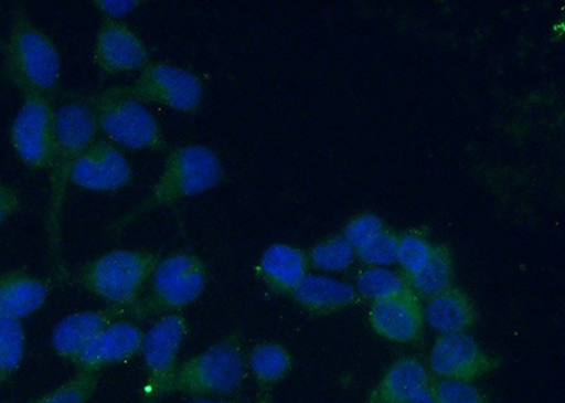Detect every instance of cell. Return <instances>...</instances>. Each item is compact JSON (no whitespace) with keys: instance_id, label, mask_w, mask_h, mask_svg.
Returning <instances> with one entry per match:
<instances>
[{"instance_id":"24","label":"cell","mask_w":565,"mask_h":403,"mask_svg":"<svg viewBox=\"0 0 565 403\" xmlns=\"http://www.w3.org/2000/svg\"><path fill=\"white\" fill-rule=\"evenodd\" d=\"M26 354V332L22 321L0 315V388L22 365Z\"/></svg>"},{"instance_id":"21","label":"cell","mask_w":565,"mask_h":403,"mask_svg":"<svg viewBox=\"0 0 565 403\" xmlns=\"http://www.w3.org/2000/svg\"><path fill=\"white\" fill-rule=\"evenodd\" d=\"M297 304L315 315H331L356 304V289L327 276L307 275L291 294Z\"/></svg>"},{"instance_id":"1","label":"cell","mask_w":565,"mask_h":403,"mask_svg":"<svg viewBox=\"0 0 565 403\" xmlns=\"http://www.w3.org/2000/svg\"><path fill=\"white\" fill-rule=\"evenodd\" d=\"M222 180L224 166L214 150L203 145L180 146L169 153L159 179L151 185L149 193L134 209L116 220L110 230L120 233L136 220L156 210L214 190Z\"/></svg>"},{"instance_id":"14","label":"cell","mask_w":565,"mask_h":403,"mask_svg":"<svg viewBox=\"0 0 565 403\" xmlns=\"http://www.w3.org/2000/svg\"><path fill=\"white\" fill-rule=\"evenodd\" d=\"M372 330L388 341L415 344L423 339L424 311L416 291L407 289L387 299L373 301Z\"/></svg>"},{"instance_id":"8","label":"cell","mask_w":565,"mask_h":403,"mask_svg":"<svg viewBox=\"0 0 565 403\" xmlns=\"http://www.w3.org/2000/svg\"><path fill=\"white\" fill-rule=\"evenodd\" d=\"M189 336V322L181 311L161 316L145 332L140 354L143 356L146 382L143 400L153 403L171 394L181 346Z\"/></svg>"},{"instance_id":"12","label":"cell","mask_w":565,"mask_h":403,"mask_svg":"<svg viewBox=\"0 0 565 403\" xmlns=\"http://www.w3.org/2000/svg\"><path fill=\"white\" fill-rule=\"evenodd\" d=\"M132 180V165L119 146L109 140H94L75 161L71 184L108 193L126 188Z\"/></svg>"},{"instance_id":"23","label":"cell","mask_w":565,"mask_h":403,"mask_svg":"<svg viewBox=\"0 0 565 403\" xmlns=\"http://www.w3.org/2000/svg\"><path fill=\"white\" fill-rule=\"evenodd\" d=\"M454 278V264L450 251L443 245H434L426 266L408 279V286L418 295L433 297L450 289Z\"/></svg>"},{"instance_id":"20","label":"cell","mask_w":565,"mask_h":403,"mask_svg":"<svg viewBox=\"0 0 565 403\" xmlns=\"http://www.w3.org/2000/svg\"><path fill=\"white\" fill-rule=\"evenodd\" d=\"M424 320L440 336L461 335L477 325L478 311L467 294L451 286L430 297Z\"/></svg>"},{"instance_id":"18","label":"cell","mask_w":565,"mask_h":403,"mask_svg":"<svg viewBox=\"0 0 565 403\" xmlns=\"http://www.w3.org/2000/svg\"><path fill=\"white\" fill-rule=\"evenodd\" d=\"M49 296L47 282L26 271H12L0 276V315L22 321L38 314Z\"/></svg>"},{"instance_id":"2","label":"cell","mask_w":565,"mask_h":403,"mask_svg":"<svg viewBox=\"0 0 565 403\" xmlns=\"http://www.w3.org/2000/svg\"><path fill=\"white\" fill-rule=\"evenodd\" d=\"M98 128L93 113L83 100H73L57 109V138L50 163L47 226L52 258L62 268L63 211L75 161L97 140Z\"/></svg>"},{"instance_id":"35","label":"cell","mask_w":565,"mask_h":403,"mask_svg":"<svg viewBox=\"0 0 565 403\" xmlns=\"http://www.w3.org/2000/svg\"><path fill=\"white\" fill-rule=\"evenodd\" d=\"M256 403H275L274 397L269 395V391H262L259 396H257Z\"/></svg>"},{"instance_id":"5","label":"cell","mask_w":565,"mask_h":403,"mask_svg":"<svg viewBox=\"0 0 565 403\" xmlns=\"http://www.w3.org/2000/svg\"><path fill=\"white\" fill-rule=\"evenodd\" d=\"M79 99L93 113L98 132L114 145L146 152H163L169 148L158 119L145 104L130 97L124 85H113Z\"/></svg>"},{"instance_id":"32","label":"cell","mask_w":565,"mask_h":403,"mask_svg":"<svg viewBox=\"0 0 565 403\" xmlns=\"http://www.w3.org/2000/svg\"><path fill=\"white\" fill-rule=\"evenodd\" d=\"M95 9L103 13L105 19H120L135 12L143 2L139 0H94Z\"/></svg>"},{"instance_id":"29","label":"cell","mask_w":565,"mask_h":403,"mask_svg":"<svg viewBox=\"0 0 565 403\" xmlns=\"http://www.w3.org/2000/svg\"><path fill=\"white\" fill-rule=\"evenodd\" d=\"M431 392L437 403H491L472 382L433 381Z\"/></svg>"},{"instance_id":"7","label":"cell","mask_w":565,"mask_h":403,"mask_svg":"<svg viewBox=\"0 0 565 403\" xmlns=\"http://www.w3.org/2000/svg\"><path fill=\"white\" fill-rule=\"evenodd\" d=\"M209 284V271L199 255L174 252L161 258L150 279L148 295L135 306V319L177 314L200 299Z\"/></svg>"},{"instance_id":"34","label":"cell","mask_w":565,"mask_h":403,"mask_svg":"<svg viewBox=\"0 0 565 403\" xmlns=\"http://www.w3.org/2000/svg\"><path fill=\"white\" fill-rule=\"evenodd\" d=\"M413 403H437V402H436V400H434V395H433L431 388H430V390L424 392V394L418 396L417 400Z\"/></svg>"},{"instance_id":"19","label":"cell","mask_w":565,"mask_h":403,"mask_svg":"<svg viewBox=\"0 0 565 403\" xmlns=\"http://www.w3.org/2000/svg\"><path fill=\"white\" fill-rule=\"evenodd\" d=\"M433 378L416 357L393 362L370 395L385 403H413L430 390Z\"/></svg>"},{"instance_id":"22","label":"cell","mask_w":565,"mask_h":403,"mask_svg":"<svg viewBox=\"0 0 565 403\" xmlns=\"http://www.w3.org/2000/svg\"><path fill=\"white\" fill-rule=\"evenodd\" d=\"M247 370L252 372L262 391H269L290 374L292 356L279 342L266 341L252 347L246 354Z\"/></svg>"},{"instance_id":"36","label":"cell","mask_w":565,"mask_h":403,"mask_svg":"<svg viewBox=\"0 0 565 403\" xmlns=\"http://www.w3.org/2000/svg\"><path fill=\"white\" fill-rule=\"evenodd\" d=\"M193 403H234L228 401L196 400Z\"/></svg>"},{"instance_id":"6","label":"cell","mask_w":565,"mask_h":403,"mask_svg":"<svg viewBox=\"0 0 565 403\" xmlns=\"http://www.w3.org/2000/svg\"><path fill=\"white\" fill-rule=\"evenodd\" d=\"M246 374L244 337L234 331L177 367L171 394L179 392L199 400L234 395L244 386Z\"/></svg>"},{"instance_id":"17","label":"cell","mask_w":565,"mask_h":403,"mask_svg":"<svg viewBox=\"0 0 565 403\" xmlns=\"http://www.w3.org/2000/svg\"><path fill=\"white\" fill-rule=\"evenodd\" d=\"M309 255L289 244L270 245L257 262L256 272L270 290L291 295L309 275Z\"/></svg>"},{"instance_id":"16","label":"cell","mask_w":565,"mask_h":403,"mask_svg":"<svg viewBox=\"0 0 565 403\" xmlns=\"http://www.w3.org/2000/svg\"><path fill=\"white\" fill-rule=\"evenodd\" d=\"M145 332L136 322L122 319L100 331L78 357V371L99 372L105 367L120 364L140 354Z\"/></svg>"},{"instance_id":"9","label":"cell","mask_w":565,"mask_h":403,"mask_svg":"<svg viewBox=\"0 0 565 403\" xmlns=\"http://www.w3.org/2000/svg\"><path fill=\"white\" fill-rule=\"evenodd\" d=\"M124 89L141 104H158L179 114L193 115L203 107L201 79L173 64L151 62Z\"/></svg>"},{"instance_id":"37","label":"cell","mask_w":565,"mask_h":403,"mask_svg":"<svg viewBox=\"0 0 565 403\" xmlns=\"http://www.w3.org/2000/svg\"><path fill=\"white\" fill-rule=\"evenodd\" d=\"M366 403H385V402L377 400V397H375V396L370 395V396H367Z\"/></svg>"},{"instance_id":"4","label":"cell","mask_w":565,"mask_h":403,"mask_svg":"<svg viewBox=\"0 0 565 403\" xmlns=\"http://www.w3.org/2000/svg\"><path fill=\"white\" fill-rule=\"evenodd\" d=\"M161 261L158 252L115 250L88 262L75 280L110 307L132 311Z\"/></svg>"},{"instance_id":"30","label":"cell","mask_w":565,"mask_h":403,"mask_svg":"<svg viewBox=\"0 0 565 403\" xmlns=\"http://www.w3.org/2000/svg\"><path fill=\"white\" fill-rule=\"evenodd\" d=\"M397 241L398 236L385 230L376 238L358 250L356 255L367 266L385 268L396 262Z\"/></svg>"},{"instance_id":"3","label":"cell","mask_w":565,"mask_h":403,"mask_svg":"<svg viewBox=\"0 0 565 403\" xmlns=\"http://www.w3.org/2000/svg\"><path fill=\"white\" fill-rule=\"evenodd\" d=\"M4 74L20 93L52 97L62 78V55L57 44L35 26L26 8H13L12 23L4 45Z\"/></svg>"},{"instance_id":"33","label":"cell","mask_w":565,"mask_h":403,"mask_svg":"<svg viewBox=\"0 0 565 403\" xmlns=\"http://www.w3.org/2000/svg\"><path fill=\"white\" fill-rule=\"evenodd\" d=\"M22 206V198L19 190L10 184L0 183V226H2L10 216L19 213Z\"/></svg>"},{"instance_id":"11","label":"cell","mask_w":565,"mask_h":403,"mask_svg":"<svg viewBox=\"0 0 565 403\" xmlns=\"http://www.w3.org/2000/svg\"><path fill=\"white\" fill-rule=\"evenodd\" d=\"M499 367L501 361L467 332L438 336L430 352V370L440 380L472 382Z\"/></svg>"},{"instance_id":"27","label":"cell","mask_w":565,"mask_h":403,"mask_svg":"<svg viewBox=\"0 0 565 403\" xmlns=\"http://www.w3.org/2000/svg\"><path fill=\"white\" fill-rule=\"evenodd\" d=\"M99 384V372L78 371L63 385L29 403H88Z\"/></svg>"},{"instance_id":"13","label":"cell","mask_w":565,"mask_h":403,"mask_svg":"<svg viewBox=\"0 0 565 403\" xmlns=\"http://www.w3.org/2000/svg\"><path fill=\"white\" fill-rule=\"evenodd\" d=\"M94 60L109 75L141 72L151 63L143 40L128 24L116 19L100 23L94 44Z\"/></svg>"},{"instance_id":"28","label":"cell","mask_w":565,"mask_h":403,"mask_svg":"<svg viewBox=\"0 0 565 403\" xmlns=\"http://www.w3.org/2000/svg\"><path fill=\"white\" fill-rule=\"evenodd\" d=\"M434 245L420 234H405L398 236L396 262L405 272L406 279L413 278L424 266L433 254Z\"/></svg>"},{"instance_id":"31","label":"cell","mask_w":565,"mask_h":403,"mask_svg":"<svg viewBox=\"0 0 565 403\" xmlns=\"http://www.w3.org/2000/svg\"><path fill=\"white\" fill-rule=\"evenodd\" d=\"M385 230L386 226L376 215L362 214L347 225L344 238L358 251Z\"/></svg>"},{"instance_id":"15","label":"cell","mask_w":565,"mask_h":403,"mask_svg":"<svg viewBox=\"0 0 565 403\" xmlns=\"http://www.w3.org/2000/svg\"><path fill=\"white\" fill-rule=\"evenodd\" d=\"M132 317V311L119 307L84 310L64 317L52 332V347L55 354L75 364L90 341L113 322Z\"/></svg>"},{"instance_id":"25","label":"cell","mask_w":565,"mask_h":403,"mask_svg":"<svg viewBox=\"0 0 565 403\" xmlns=\"http://www.w3.org/2000/svg\"><path fill=\"white\" fill-rule=\"evenodd\" d=\"M407 289H412V287L408 286L405 278L395 272L380 268V266H370V268L363 269L356 280L358 294L372 301L387 299V297L396 296Z\"/></svg>"},{"instance_id":"26","label":"cell","mask_w":565,"mask_h":403,"mask_svg":"<svg viewBox=\"0 0 565 403\" xmlns=\"http://www.w3.org/2000/svg\"><path fill=\"white\" fill-rule=\"evenodd\" d=\"M355 256V248L344 236H332L310 251L309 262L320 271L342 272L350 268Z\"/></svg>"},{"instance_id":"10","label":"cell","mask_w":565,"mask_h":403,"mask_svg":"<svg viewBox=\"0 0 565 403\" xmlns=\"http://www.w3.org/2000/svg\"><path fill=\"white\" fill-rule=\"evenodd\" d=\"M10 128V144L14 153L26 168L49 170L57 138V109L42 94H24Z\"/></svg>"}]
</instances>
